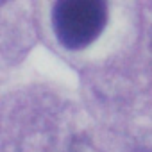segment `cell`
<instances>
[{
    "mask_svg": "<svg viewBox=\"0 0 152 152\" xmlns=\"http://www.w3.org/2000/svg\"><path fill=\"white\" fill-rule=\"evenodd\" d=\"M107 22V6L100 0H63L52 7L54 32L70 50L91 45Z\"/></svg>",
    "mask_w": 152,
    "mask_h": 152,
    "instance_id": "obj_1",
    "label": "cell"
}]
</instances>
